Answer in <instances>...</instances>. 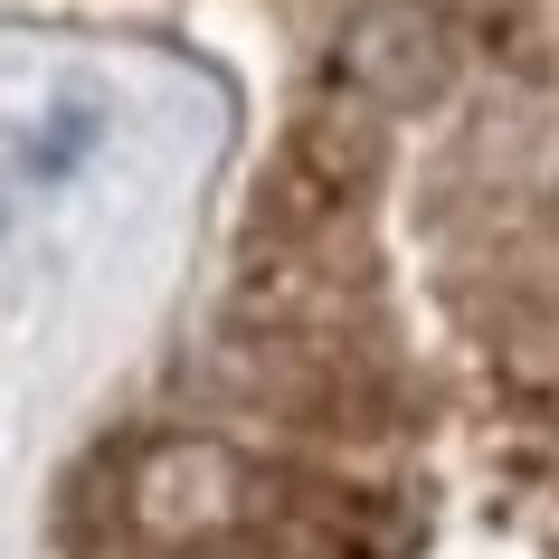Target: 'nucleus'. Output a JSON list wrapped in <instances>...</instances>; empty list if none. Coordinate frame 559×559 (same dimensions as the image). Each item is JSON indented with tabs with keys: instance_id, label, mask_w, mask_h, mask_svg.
<instances>
[{
	"instance_id": "nucleus-1",
	"label": "nucleus",
	"mask_w": 559,
	"mask_h": 559,
	"mask_svg": "<svg viewBox=\"0 0 559 559\" xmlns=\"http://www.w3.org/2000/svg\"><path fill=\"white\" fill-rule=\"evenodd\" d=\"M247 522V465L209 437H162L133 455V484H123V531L152 540V550H190L209 531Z\"/></svg>"
},
{
	"instance_id": "nucleus-2",
	"label": "nucleus",
	"mask_w": 559,
	"mask_h": 559,
	"mask_svg": "<svg viewBox=\"0 0 559 559\" xmlns=\"http://www.w3.org/2000/svg\"><path fill=\"white\" fill-rule=\"evenodd\" d=\"M352 76H360V86H380V95H427V86H437V48H427L417 20L380 10V20H360V29H352Z\"/></svg>"
}]
</instances>
